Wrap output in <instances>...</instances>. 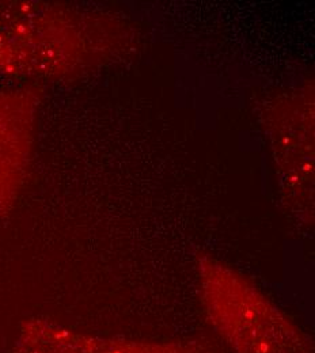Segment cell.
Here are the masks:
<instances>
[{
    "mask_svg": "<svg viewBox=\"0 0 315 353\" xmlns=\"http://www.w3.org/2000/svg\"><path fill=\"white\" fill-rule=\"evenodd\" d=\"M128 39L113 15L67 3L0 1V75L70 78L109 60Z\"/></svg>",
    "mask_w": 315,
    "mask_h": 353,
    "instance_id": "obj_1",
    "label": "cell"
},
{
    "mask_svg": "<svg viewBox=\"0 0 315 353\" xmlns=\"http://www.w3.org/2000/svg\"><path fill=\"white\" fill-rule=\"evenodd\" d=\"M199 298L234 353H314L309 336L247 277L215 259L197 265Z\"/></svg>",
    "mask_w": 315,
    "mask_h": 353,
    "instance_id": "obj_2",
    "label": "cell"
},
{
    "mask_svg": "<svg viewBox=\"0 0 315 353\" xmlns=\"http://www.w3.org/2000/svg\"><path fill=\"white\" fill-rule=\"evenodd\" d=\"M40 101L37 88L0 91V216L12 210L28 178Z\"/></svg>",
    "mask_w": 315,
    "mask_h": 353,
    "instance_id": "obj_3",
    "label": "cell"
},
{
    "mask_svg": "<svg viewBox=\"0 0 315 353\" xmlns=\"http://www.w3.org/2000/svg\"><path fill=\"white\" fill-rule=\"evenodd\" d=\"M15 353H216L203 340L151 343L94 337L74 332L48 319L23 323Z\"/></svg>",
    "mask_w": 315,
    "mask_h": 353,
    "instance_id": "obj_4",
    "label": "cell"
},
{
    "mask_svg": "<svg viewBox=\"0 0 315 353\" xmlns=\"http://www.w3.org/2000/svg\"><path fill=\"white\" fill-rule=\"evenodd\" d=\"M288 116L284 120V131L291 137L289 143L278 137L276 159L284 172L287 192L299 203V210L313 201V101L302 97L288 101Z\"/></svg>",
    "mask_w": 315,
    "mask_h": 353,
    "instance_id": "obj_5",
    "label": "cell"
}]
</instances>
